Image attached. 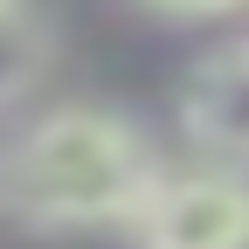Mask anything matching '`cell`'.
I'll return each instance as SVG.
<instances>
[{
	"label": "cell",
	"instance_id": "7a4b0ae2",
	"mask_svg": "<svg viewBox=\"0 0 249 249\" xmlns=\"http://www.w3.org/2000/svg\"><path fill=\"white\" fill-rule=\"evenodd\" d=\"M118 229L132 235V249H242L249 201L235 166H152Z\"/></svg>",
	"mask_w": 249,
	"mask_h": 249
},
{
	"label": "cell",
	"instance_id": "6da1fadb",
	"mask_svg": "<svg viewBox=\"0 0 249 249\" xmlns=\"http://www.w3.org/2000/svg\"><path fill=\"white\" fill-rule=\"evenodd\" d=\"M152 145L104 104H62L7 152V214L28 229H111L152 180Z\"/></svg>",
	"mask_w": 249,
	"mask_h": 249
},
{
	"label": "cell",
	"instance_id": "277c9868",
	"mask_svg": "<svg viewBox=\"0 0 249 249\" xmlns=\"http://www.w3.org/2000/svg\"><path fill=\"white\" fill-rule=\"evenodd\" d=\"M42 62H49L42 21L28 14V0H7V7H0V104L21 97V90L42 76Z\"/></svg>",
	"mask_w": 249,
	"mask_h": 249
},
{
	"label": "cell",
	"instance_id": "3957f363",
	"mask_svg": "<svg viewBox=\"0 0 249 249\" xmlns=\"http://www.w3.org/2000/svg\"><path fill=\"white\" fill-rule=\"evenodd\" d=\"M242 76H249L242 42H222L194 62V76L180 90V124L201 152H214V166L242 160Z\"/></svg>",
	"mask_w": 249,
	"mask_h": 249
},
{
	"label": "cell",
	"instance_id": "5b68a950",
	"mask_svg": "<svg viewBox=\"0 0 249 249\" xmlns=\"http://www.w3.org/2000/svg\"><path fill=\"white\" fill-rule=\"evenodd\" d=\"M139 7L166 14V21H222V14H235V7H242V0H139Z\"/></svg>",
	"mask_w": 249,
	"mask_h": 249
},
{
	"label": "cell",
	"instance_id": "8992f818",
	"mask_svg": "<svg viewBox=\"0 0 249 249\" xmlns=\"http://www.w3.org/2000/svg\"><path fill=\"white\" fill-rule=\"evenodd\" d=\"M0 7H7V0H0Z\"/></svg>",
	"mask_w": 249,
	"mask_h": 249
}]
</instances>
